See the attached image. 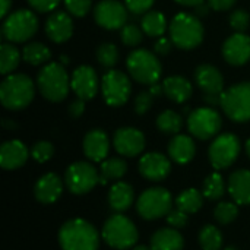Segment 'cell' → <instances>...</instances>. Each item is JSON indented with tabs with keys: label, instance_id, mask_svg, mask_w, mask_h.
I'll return each mask as SVG.
<instances>
[{
	"label": "cell",
	"instance_id": "6da1fadb",
	"mask_svg": "<svg viewBox=\"0 0 250 250\" xmlns=\"http://www.w3.org/2000/svg\"><path fill=\"white\" fill-rule=\"evenodd\" d=\"M35 95V85L25 73H10L0 83L1 105L10 111L26 108Z\"/></svg>",
	"mask_w": 250,
	"mask_h": 250
},
{
	"label": "cell",
	"instance_id": "7a4b0ae2",
	"mask_svg": "<svg viewBox=\"0 0 250 250\" xmlns=\"http://www.w3.org/2000/svg\"><path fill=\"white\" fill-rule=\"evenodd\" d=\"M37 88L42 98L51 103L63 101L70 88L69 73L60 62H50L44 64L37 75Z\"/></svg>",
	"mask_w": 250,
	"mask_h": 250
},
{
	"label": "cell",
	"instance_id": "3957f363",
	"mask_svg": "<svg viewBox=\"0 0 250 250\" xmlns=\"http://www.w3.org/2000/svg\"><path fill=\"white\" fill-rule=\"evenodd\" d=\"M168 32L173 44L180 50H193L204 41L205 29L199 16L188 12H180L173 16Z\"/></svg>",
	"mask_w": 250,
	"mask_h": 250
},
{
	"label": "cell",
	"instance_id": "277c9868",
	"mask_svg": "<svg viewBox=\"0 0 250 250\" xmlns=\"http://www.w3.org/2000/svg\"><path fill=\"white\" fill-rule=\"evenodd\" d=\"M59 242L63 250H97L100 237L94 226L85 220L75 218L63 224Z\"/></svg>",
	"mask_w": 250,
	"mask_h": 250
},
{
	"label": "cell",
	"instance_id": "5b68a950",
	"mask_svg": "<svg viewBox=\"0 0 250 250\" xmlns=\"http://www.w3.org/2000/svg\"><path fill=\"white\" fill-rule=\"evenodd\" d=\"M126 67L130 78L141 85L158 83L163 75V66L155 53L146 48L133 50L126 59Z\"/></svg>",
	"mask_w": 250,
	"mask_h": 250
},
{
	"label": "cell",
	"instance_id": "8992f818",
	"mask_svg": "<svg viewBox=\"0 0 250 250\" xmlns=\"http://www.w3.org/2000/svg\"><path fill=\"white\" fill-rule=\"evenodd\" d=\"M38 31V18L29 9H18L10 12L1 23V35L4 41L21 44L31 40Z\"/></svg>",
	"mask_w": 250,
	"mask_h": 250
},
{
	"label": "cell",
	"instance_id": "52a82bcc",
	"mask_svg": "<svg viewBox=\"0 0 250 250\" xmlns=\"http://www.w3.org/2000/svg\"><path fill=\"white\" fill-rule=\"evenodd\" d=\"M220 107L226 116L236 122L245 123L250 120V82L231 85L221 94Z\"/></svg>",
	"mask_w": 250,
	"mask_h": 250
},
{
	"label": "cell",
	"instance_id": "ba28073f",
	"mask_svg": "<svg viewBox=\"0 0 250 250\" xmlns=\"http://www.w3.org/2000/svg\"><path fill=\"white\" fill-rule=\"evenodd\" d=\"M103 237L108 246L117 250H126L136 243L138 230L129 218L116 214L105 221L103 227Z\"/></svg>",
	"mask_w": 250,
	"mask_h": 250
},
{
	"label": "cell",
	"instance_id": "9c48e42d",
	"mask_svg": "<svg viewBox=\"0 0 250 250\" xmlns=\"http://www.w3.org/2000/svg\"><path fill=\"white\" fill-rule=\"evenodd\" d=\"M132 92L130 78L116 69H110L101 78V94L110 107H122L129 101Z\"/></svg>",
	"mask_w": 250,
	"mask_h": 250
},
{
	"label": "cell",
	"instance_id": "30bf717a",
	"mask_svg": "<svg viewBox=\"0 0 250 250\" xmlns=\"http://www.w3.org/2000/svg\"><path fill=\"white\" fill-rule=\"evenodd\" d=\"M173 198L164 188H151L145 190L138 199L136 209L145 220H157L168 215L171 211Z\"/></svg>",
	"mask_w": 250,
	"mask_h": 250
},
{
	"label": "cell",
	"instance_id": "8fae6325",
	"mask_svg": "<svg viewBox=\"0 0 250 250\" xmlns=\"http://www.w3.org/2000/svg\"><path fill=\"white\" fill-rule=\"evenodd\" d=\"M221 126H223L221 116L214 107L196 108L190 111L188 117L189 132L201 141L214 138L221 130Z\"/></svg>",
	"mask_w": 250,
	"mask_h": 250
},
{
	"label": "cell",
	"instance_id": "7c38bea8",
	"mask_svg": "<svg viewBox=\"0 0 250 250\" xmlns=\"http://www.w3.org/2000/svg\"><path fill=\"white\" fill-rule=\"evenodd\" d=\"M208 154L215 170L229 168L240 154V141L233 133H223L212 141Z\"/></svg>",
	"mask_w": 250,
	"mask_h": 250
},
{
	"label": "cell",
	"instance_id": "4fadbf2b",
	"mask_svg": "<svg viewBox=\"0 0 250 250\" xmlns=\"http://www.w3.org/2000/svg\"><path fill=\"white\" fill-rule=\"evenodd\" d=\"M66 186L75 195H85L100 183V174L92 164L86 161H78L67 167L66 170Z\"/></svg>",
	"mask_w": 250,
	"mask_h": 250
},
{
	"label": "cell",
	"instance_id": "5bb4252c",
	"mask_svg": "<svg viewBox=\"0 0 250 250\" xmlns=\"http://www.w3.org/2000/svg\"><path fill=\"white\" fill-rule=\"evenodd\" d=\"M129 10L125 3L119 0H100L94 7V19L98 26L116 31L127 23Z\"/></svg>",
	"mask_w": 250,
	"mask_h": 250
},
{
	"label": "cell",
	"instance_id": "9a60e30c",
	"mask_svg": "<svg viewBox=\"0 0 250 250\" xmlns=\"http://www.w3.org/2000/svg\"><path fill=\"white\" fill-rule=\"evenodd\" d=\"M100 86H101V82L98 81V76L91 66L82 64V66H78L72 72L70 88L76 94L78 98H82L85 101L92 100L97 95Z\"/></svg>",
	"mask_w": 250,
	"mask_h": 250
},
{
	"label": "cell",
	"instance_id": "2e32d148",
	"mask_svg": "<svg viewBox=\"0 0 250 250\" xmlns=\"http://www.w3.org/2000/svg\"><path fill=\"white\" fill-rule=\"evenodd\" d=\"M114 149L123 157H136L145 149V136L135 127H120L113 136Z\"/></svg>",
	"mask_w": 250,
	"mask_h": 250
},
{
	"label": "cell",
	"instance_id": "e0dca14e",
	"mask_svg": "<svg viewBox=\"0 0 250 250\" xmlns=\"http://www.w3.org/2000/svg\"><path fill=\"white\" fill-rule=\"evenodd\" d=\"M223 57L231 66H243L250 60V37L234 32L223 44Z\"/></svg>",
	"mask_w": 250,
	"mask_h": 250
},
{
	"label": "cell",
	"instance_id": "ac0fdd59",
	"mask_svg": "<svg viewBox=\"0 0 250 250\" xmlns=\"http://www.w3.org/2000/svg\"><path fill=\"white\" fill-rule=\"evenodd\" d=\"M47 37L56 42L62 44L70 40L73 35V21L72 15L63 10H54L47 16L45 25H44Z\"/></svg>",
	"mask_w": 250,
	"mask_h": 250
},
{
	"label": "cell",
	"instance_id": "d6986e66",
	"mask_svg": "<svg viewBox=\"0 0 250 250\" xmlns=\"http://www.w3.org/2000/svg\"><path fill=\"white\" fill-rule=\"evenodd\" d=\"M171 164L167 157L160 152H148L139 161V173L152 182H160L170 174Z\"/></svg>",
	"mask_w": 250,
	"mask_h": 250
},
{
	"label": "cell",
	"instance_id": "ffe728a7",
	"mask_svg": "<svg viewBox=\"0 0 250 250\" xmlns=\"http://www.w3.org/2000/svg\"><path fill=\"white\" fill-rule=\"evenodd\" d=\"M195 82L204 94H223L224 76L214 64H199L195 70Z\"/></svg>",
	"mask_w": 250,
	"mask_h": 250
},
{
	"label": "cell",
	"instance_id": "44dd1931",
	"mask_svg": "<svg viewBox=\"0 0 250 250\" xmlns=\"http://www.w3.org/2000/svg\"><path fill=\"white\" fill-rule=\"evenodd\" d=\"M82 146L85 155L91 161L103 163L110 151V141L105 132L101 129H92L85 135Z\"/></svg>",
	"mask_w": 250,
	"mask_h": 250
},
{
	"label": "cell",
	"instance_id": "7402d4cb",
	"mask_svg": "<svg viewBox=\"0 0 250 250\" xmlns=\"http://www.w3.org/2000/svg\"><path fill=\"white\" fill-rule=\"evenodd\" d=\"M29 151L21 141H7L0 146V166L4 170H16L26 163Z\"/></svg>",
	"mask_w": 250,
	"mask_h": 250
},
{
	"label": "cell",
	"instance_id": "603a6c76",
	"mask_svg": "<svg viewBox=\"0 0 250 250\" xmlns=\"http://www.w3.org/2000/svg\"><path fill=\"white\" fill-rule=\"evenodd\" d=\"M62 190H63L62 180L54 173L44 174L41 179H38V182L35 183V188H34L35 198L41 204H53V202H56L60 198Z\"/></svg>",
	"mask_w": 250,
	"mask_h": 250
},
{
	"label": "cell",
	"instance_id": "cb8c5ba5",
	"mask_svg": "<svg viewBox=\"0 0 250 250\" xmlns=\"http://www.w3.org/2000/svg\"><path fill=\"white\" fill-rule=\"evenodd\" d=\"M163 88H164V95L177 104L186 103L188 100H190L193 94L192 83L185 76L180 75H173L166 78L163 82Z\"/></svg>",
	"mask_w": 250,
	"mask_h": 250
},
{
	"label": "cell",
	"instance_id": "d4e9b609",
	"mask_svg": "<svg viewBox=\"0 0 250 250\" xmlns=\"http://www.w3.org/2000/svg\"><path fill=\"white\" fill-rule=\"evenodd\" d=\"M196 145L188 135H176L168 144V155L177 164H188L193 160Z\"/></svg>",
	"mask_w": 250,
	"mask_h": 250
},
{
	"label": "cell",
	"instance_id": "484cf974",
	"mask_svg": "<svg viewBox=\"0 0 250 250\" xmlns=\"http://www.w3.org/2000/svg\"><path fill=\"white\" fill-rule=\"evenodd\" d=\"M229 192L236 204L250 205V171L237 170L229 179Z\"/></svg>",
	"mask_w": 250,
	"mask_h": 250
},
{
	"label": "cell",
	"instance_id": "4316f807",
	"mask_svg": "<svg viewBox=\"0 0 250 250\" xmlns=\"http://www.w3.org/2000/svg\"><path fill=\"white\" fill-rule=\"evenodd\" d=\"M183 236L176 229H160L151 237L152 250H183Z\"/></svg>",
	"mask_w": 250,
	"mask_h": 250
},
{
	"label": "cell",
	"instance_id": "83f0119b",
	"mask_svg": "<svg viewBox=\"0 0 250 250\" xmlns=\"http://www.w3.org/2000/svg\"><path fill=\"white\" fill-rule=\"evenodd\" d=\"M108 204L110 208L116 212H125L133 204V189L130 185L117 182L113 185L108 193Z\"/></svg>",
	"mask_w": 250,
	"mask_h": 250
},
{
	"label": "cell",
	"instance_id": "f1b7e54d",
	"mask_svg": "<svg viewBox=\"0 0 250 250\" xmlns=\"http://www.w3.org/2000/svg\"><path fill=\"white\" fill-rule=\"evenodd\" d=\"M170 23H167V19L164 13L158 10H149L141 18V28L145 35L151 38H160L164 35Z\"/></svg>",
	"mask_w": 250,
	"mask_h": 250
},
{
	"label": "cell",
	"instance_id": "f546056e",
	"mask_svg": "<svg viewBox=\"0 0 250 250\" xmlns=\"http://www.w3.org/2000/svg\"><path fill=\"white\" fill-rule=\"evenodd\" d=\"M22 59L31 66H40L47 64L51 60V51L50 48L42 42H29L22 50Z\"/></svg>",
	"mask_w": 250,
	"mask_h": 250
},
{
	"label": "cell",
	"instance_id": "4dcf8cb0",
	"mask_svg": "<svg viewBox=\"0 0 250 250\" xmlns=\"http://www.w3.org/2000/svg\"><path fill=\"white\" fill-rule=\"evenodd\" d=\"M22 53L15 47L13 42L4 41L0 45V73L10 75L19 66Z\"/></svg>",
	"mask_w": 250,
	"mask_h": 250
},
{
	"label": "cell",
	"instance_id": "1f68e13d",
	"mask_svg": "<svg viewBox=\"0 0 250 250\" xmlns=\"http://www.w3.org/2000/svg\"><path fill=\"white\" fill-rule=\"evenodd\" d=\"M127 164L122 158H110L101 163L100 170V185H105L108 180H117L126 174Z\"/></svg>",
	"mask_w": 250,
	"mask_h": 250
},
{
	"label": "cell",
	"instance_id": "d6a6232c",
	"mask_svg": "<svg viewBox=\"0 0 250 250\" xmlns=\"http://www.w3.org/2000/svg\"><path fill=\"white\" fill-rule=\"evenodd\" d=\"M157 127L161 133L177 135L183 127V119L173 110H164L157 117Z\"/></svg>",
	"mask_w": 250,
	"mask_h": 250
},
{
	"label": "cell",
	"instance_id": "836d02e7",
	"mask_svg": "<svg viewBox=\"0 0 250 250\" xmlns=\"http://www.w3.org/2000/svg\"><path fill=\"white\" fill-rule=\"evenodd\" d=\"M176 205L179 209H182L186 214H195L201 209L202 207V195L196 190V189H188L183 190L177 199H176Z\"/></svg>",
	"mask_w": 250,
	"mask_h": 250
},
{
	"label": "cell",
	"instance_id": "e575fe53",
	"mask_svg": "<svg viewBox=\"0 0 250 250\" xmlns=\"http://www.w3.org/2000/svg\"><path fill=\"white\" fill-rule=\"evenodd\" d=\"M98 63L104 69H113L119 63V50L117 45L113 42H101L95 51Z\"/></svg>",
	"mask_w": 250,
	"mask_h": 250
},
{
	"label": "cell",
	"instance_id": "d590c367",
	"mask_svg": "<svg viewBox=\"0 0 250 250\" xmlns=\"http://www.w3.org/2000/svg\"><path fill=\"white\" fill-rule=\"evenodd\" d=\"M199 243L204 250H221L223 234L214 226H205L199 233Z\"/></svg>",
	"mask_w": 250,
	"mask_h": 250
},
{
	"label": "cell",
	"instance_id": "8d00e7d4",
	"mask_svg": "<svg viewBox=\"0 0 250 250\" xmlns=\"http://www.w3.org/2000/svg\"><path fill=\"white\" fill-rule=\"evenodd\" d=\"M202 193H204L205 198H208L211 201L220 199L224 195V180H223V177L218 173L209 174L204 182Z\"/></svg>",
	"mask_w": 250,
	"mask_h": 250
},
{
	"label": "cell",
	"instance_id": "74e56055",
	"mask_svg": "<svg viewBox=\"0 0 250 250\" xmlns=\"http://www.w3.org/2000/svg\"><path fill=\"white\" fill-rule=\"evenodd\" d=\"M122 42L127 47H138L144 40V31L135 23H126L120 32Z\"/></svg>",
	"mask_w": 250,
	"mask_h": 250
},
{
	"label": "cell",
	"instance_id": "f35d334b",
	"mask_svg": "<svg viewBox=\"0 0 250 250\" xmlns=\"http://www.w3.org/2000/svg\"><path fill=\"white\" fill-rule=\"evenodd\" d=\"M239 214V208L237 205L231 204V202H221L217 205L215 208V220L221 224H230L231 221H234L237 218Z\"/></svg>",
	"mask_w": 250,
	"mask_h": 250
},
{
	"label": "cell",
	"instance_id": "ab89813d",
	"mask_svg": "<svg viewBox=\"0 0 250 250\" xmlns=\"http://www.w3.org/2000/svg\"><path fill=\"white\" fill-rule=\"evenodd\" d=\"M66 12L75 18L86 16L92 9V0H63Z\"/></svg>",
	"mask_w": 250,
	"mask_h": 250
},
{
	"label": "cell",
	"instance_id": "60d3db41",
	"mask_svg": "<svg viewBox=\"0 0 250 250\" xmlns=\"http://www.w3.org/2000/svg\"><path fill=\"white\" fill-rule=\"evenodd\" d=\"M53 154H54V146L48 141H38L31 148V155L38 163L48 161L53 157Z\"/></svg>",
	"mask_w": 250,
	"mask_h": 250
},
{
	"label": "cell",
	"instance_id": "b9f144b4",
	"mask_svg": "<svg viewBox=\"0 0 250 250\" xmlns=\"http://www.w3.org/2000/svg\"><path fill=\"white\" fill-rule=\"evenodd\" d=\"M229 22H230V26L236 32H245L250 26L249 12H246L243 9H237V10H234V12L230 13Z\"/></svg>",
	"mask_w": 250,
	"mask_h": 250
},
{
	"label": "cell",
	"instance_id": "7bdbcfd3",
	"mask_svg": "<svg viewBox=\"0 0 250 250\" xmlns=\"http://www.w3.org/2000/svg\"><path fill=\"white\" fill-rule=\"evenodd\" d=\"M154 104V95L149 91H142L135 98V111L139 116L146 114Z\"/></svg>",
	"mask_w": 250,
	"mask_h": 250
},
{
	"label": "cell",
	"instance_id": "ee69618b",
	"mask_svg": "<svg viewBox=\"0 0 250 250\" xmlns=\"http://www.w3.org/2000/svg\"><path fill=\"white\" fill-rule=\"evenodd\" d=\"M155 0H125L127 10L133 15H145L154 6Z\"/></svg>",
	"mask_w": 250,
	"mask_h": 250
},
{
	"label": "cell",
	"instance_id": "f6af8a7d",
	"mask_svg": "<svg viewBox=\"0 0 250 250\" xmlns=\"http://www.w3.org/2000/svg\"><path fill=\"white\" fill-rule=\"evenodd\" d=\"M26 1H28V4L31 6L32 10L40 12V13L54 12L56 7L60 3V0H26Z\"/></svg>",
	"mask_w": 250,
	"mask_h": 250
},
{
	"label": "cell",
	"instance_id": "bcb514c9",
	"mask_svg": "<svg viewBox=\"0 0 250 250\" xmlns=\"http://www.w3.org/2000/svg\"><path fill=\"white\" fill-rule=\"evenodd\" d=\"M167 221H168V224L173 229H183L188 224V214L177 208L176 211H170L168 212Z\"/></svg>",
	"mask_w": 250,
	"mask_h": 250
},
{
	"label": "cell",
	"instance_id": "7dc6e473",
	"mask_svg": "<svg viewBox=\"0 0 250 250\" xmlns=\"http://www.w3.org/2000/svg\"><path fill=\"white\" fill-rule=\"evenodd\" d=\"M174 44L171 41V38H166V37H160L155 44H154V51L158 56H167L171 50H173Z\"/></svg>",
	"mask_w": 250,
	"mask_h": 250
},
{
	"label": "cell",
	"instance_id": "c3c4849f",
	"mask_svg": "<svg viewBox=\"0 0 250 250\" xmlns=\"http://www.w3.org/2000/svg\"><path fill=\"white\" fill-rule=\"evenodd\" d=\"M67 111H69V116H70L72 119H78V117H81V116L83 114V111H85V100H82V98H76L75 101H72V103H70V105H69Z\"/></svg>",
	"mask_w": 250,
	"mask_h": 250
},
{
	"label": "cell",
	"instance_id": "681fc988",
	"mask_svg": "<svg viewBox=\"0 0 250 250\" xmlns=\"http://www.w3.org/2000/svg\"><path fill=\"white\" fill-rule=\"evenodd\" d=\"M236 3H237V0H208V4H209L211 9L215 10V12H226V10H230Z\"/></svg>",
	"mask_w": 250,
	"mask_h": 250
},
{
	"label": "cell",
	"instance_id": "f907efd6",
	"mask_svg": "<svg viewBox=\"0 0 250 250\" xmlns=\"http://www.w3.org/2000/svg\"><path fill=\"white\" fill-rule=\"evenodd\" d=\"M204 100L209 107H215L221 104V94H204Z\"/></svg>",
	"mask_w": 250,
	"mask_h": 250
},
{
	"label": "cell",
	"instance_id": "816d5d0a",
	"mask_svg": "<svg viewBox=\"0 0 250 250\" xmlns=\"http://www.w3.org/2000/svg\"><path fill=\"white\" fill-rule=\"evenodd\" d=\"M12 0H0V18H6L10 13Z\"/></svg>",
	"mask_w": 250,
	"mask_h": 250
},
{
	"label": "cell",
	"instance_id": "f5cc1de1",
	"mask_svg": "<svg viewBox=\"0 0 250 250\" xmlns=\"http://www.w3.org/2000/svg\"><path fill=\"white\" fill-rule=\"evenodd\" d=\"M176 3L182 4V6H186V7H198L199 4L205 3V0H174Z\"/></svg>",
	"mask_w": 250,
	"mask_h": 250
},
{
	"label": "cell",
	"instance_id": "db71d44e",
	"mask_svg": "<svg viewBox=\"0 0 250 250\" xmlns=\"http://www.w3.org/2000/svg\"><path fill=\"white\" fill-rule=\"evenodd\" d=\"M211 9V6L208 4V3H202V4H199L198 7H195V15L196 16H207L208 15V10Z\"/></svg>",
	"mask_w": 250,
	"mask_h": 250
},
{
	"label": "cell",
	"instance_id": "11a10c76",
	"mask_svg": "<svg viewBox=\"0 0 250 250\" xmlns=\"http://www.w3.org/2000/svg\"><path fill=\"white\" fill-rule=\"evenodd\" d=\"M148 91L154 95V98H155V97H160V95H163V94H164V88H163V85H160V83H154V85H151Z\"/></svg>",
	"mask_w": 250,
	"mask_h": 250
},
{
	"label": "cell",
	"instance_id": "9f6ffc18",
	"mask_svg": "<svg viewBox=\"0 0 250 250\" xmlns=\"http://www.w3.org/2000/svg\"><path fill=\"white\" fill-rule=\"evenodd\" d=\"M59 62H60L62 64H64V66H66V64L69 63V59H67V56H64V54H63V56H60V60H59Z\"/></svg>",
	"mask_w": 250,
	"mask_h": 250
},
{
	"label": "cell",
	"instance_id": "6f0895ef",
	"mask_svg": "<svg viewBox=\"0 0 250 250\" xmlns=\"http://www.w3.org/2000/svg\"><path fill=\"white\" fill-rule=\"evenodd\" d=\"M4 127H10V129H15L16 125L13 122H9V120H4Z\"/></svg>",
	"mask_w": 250,
	"mask_h": 250
},
{
	"label": "cell",
	"instance_id": "680465c9",
	"mask_svg": "<svg viewBox=\"0 0 250 250\" xmlns=\"http://www.w3.org/2000/svg\"><path fill=\"white\" fill-rule=\"evenodd\" d=\"M133 250H152L151 248H148V246H138V248H135Z\"/></svg>",
	"mask_w": 250,
	"mask_h": 250
},
{
	"label": "cell",
	"instance_id": "91938a15",
	"mask_svg": "<svg viewBox=\"0 0 250 250\" xmlns=\"http://www.w3.org/2000/svg\"><path fill=\"white\" fill-rule=\"evenodd\" d=\"M246 151H248V155H249L250 158V138L248 139V142H246Z\"/></svg>",
	"mask_w": 250,
	"mask_h": 250
},
{
	"label": "cell",
	"instance_id": "94428289",
	"mask_svg": "<svg viewBox=\"0 0 250 250\" xmlns=\"http://www.w3.org/2000/svg\"><path fill=\"white\" fill-rule=\"evenodd\" d=\"M224 250H237L236 248H233V246H229V248H226Z\"/></svg>",
	"mask_w": 250,
	"mask_h": 250
}]
</instances>
